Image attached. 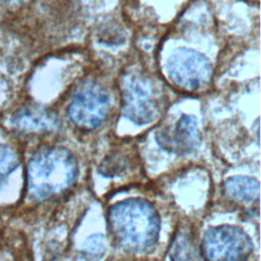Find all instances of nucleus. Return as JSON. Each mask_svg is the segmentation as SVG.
Instances as JSON below:
<instances>
[{
	"label": "nucleus",
	"mask_w": 261,
	"mask_h": 261,
	"mask_svg": "<svg viewBox=\"0 0 261 261\" xmlns=\"http://www.w3.org/2000/svg\"><path fill=\"white\" fill-rule=\"evenodd\" d=\"M107 225L117 246L128 252L144 253L157 243L160 218L150 202L134 198L109 208Z\"/></svg>",
	"instance_id": "f257e3e1"
},
{
	"label": "nucleus",
	"mask_w": 261,
	"mask_h": 261,
	"mask_svg": "<svg viewBox=\"0 0 261 261\" xmlns=\"http://www.w3.org/2000/svg\"><path fill=\"white\" fill-rule=\"evenodd\" d=\"M77 171L76 160L67 149H40L31 157L27 166V193L34 200L56 197L73 185Z\"/></svg>",
	"instance_id": "f03ea898"
},
{
	"label": "nucleus",
	"mask_w": 261,
	"mask_h": 261,
	"mask_svg": "<svg viewBox=\"0 0 261 261\" xmlns=\"http://www.w3.org/2000/svg\"><path fill=\"white\" fill-rule=\"evenodd\" d=\"M121 110L134 123H151L159 115L162 92L155 80L140 71L125 73L120 82Z\"/></svg>",
	"instance_id": "7ed1b4c3"
},
{
	"label": "nucleus",
	"mask_w": 261,
	"mask_h": 261,
	"mask_svg": "<svg viewBox=\"0 0 261 261\" xmlns=\"http://www.w3.org/2000/svg\"><path fill=\"white\" fill-rule=\"evenodd\" d=\"M252 249V242L242 228L225 224L205 232L200 254L204 261H247Z\"/></svg>",
	"instance_id": "20e7f679"
},
{
	"label": "nucleus",
	"mask_w": 261,
	"mask_h": 261,
	"mask_svg": "<svg viewBox=\"0 0 261 261\" xmlns=\"http://www.w3.org/2000/svg\"><path fill=\"white\" fill-rule=\"evenodd\" d=\"M166 71L169 80L185 91H197L206 87L212 77V64L200 52L180 48L167 59Z\"/></svg>",
	"instance_id": "39448f33"
},
{
	"label": "nucleus",
	"mask_w": 261,
	"mask_h": 261,
	"mask_svg": "<svg viewBox=\"0 0 261 261\" xmlns=\"http://www.w3.org/2000/svg\"><path fill=\"white\" fill-rule=\"evenodd\" d=\"M109 109L110 101L105 89L98 84L88 83L72 97L67 114L77 128L92 130L105 121Z\"/></svg>",
	"instance_id": "423d86ee"
},
{
	"label": "nucleus",
	"mask_w": 261,
	"mask_h": 261,
	"mask_svg": "<svg viewBox=\"0 0 261 261\" xmlns=\"http://www.w3.org/2000/svg\"><path fill=\"white\" fill-rule=\"evenodd\" d=\"M158 144L168 152L185 155L193 152L201 142V133L195 116L184 114L173 129L157 134Z\"/></svg>",
	"instance_id": "0eeeda50"
},
{
	"label": "nucleus",
	"mask_w": 261,
	"mask_h": 261,
	"mask_svg": "<svg viewBox=\"0 0 261 261\" xmlns=\"http://www.w3.org/2000/svg\"><path fill=\"white\" fill-rule=\"evenodd\" d=\"M11 123L23 133H51L59 127L57 115L49 109L38 106L19 109L12 116Z\"/></svg>",
	"instance_id": "6e6552de"
},
{
	"label": "nucleus",
	"mask_w": 261,
	"mask_h": 261,
	"mask_svg": "<svg viewBox=\"0 0 261 261\" xmlns=\"http://www.w3.org/2000/svg\"><path fill=\"white\" fill-rule=\"evenodd\" d=\"M223 190L227 197L238 202L250 203L259 199V182L249 176L237 175L227 178Z\"/></svg>",
	"instance_id": "1a4fd4ad"
},
{
	"label": "nucleus",
	"mask_w": 261,
	"mask_h": 261,
	"mask_svg": "<svg viewBox=\"0 0 261 261\" xmlns=\"http://www.w3.org/2000/svg\"><path fill=\"white\" fill-rule=\"evenodd\" d=\"M200 252L193 238L184 231H178L170 245L169 258L171 261H200Z\"/></svg>",
	"instance_id": "9d476101"
},
{
	"label": "nucleus",
	"mask_w": 261,
	"mask_h": 261,
	"mask_svg": "<svg viewBox=\"0 0 261 261\" xmlns=\"http://www.w3.org/2000/svg\"><path fill=\"white\" fill-rule=\"evenodd\" d=\"M129 160L120 153L105 157L99 166V172L107 177H113L124 173L128 167Z\"/></svg>",
	"instance_id": "9b49d317"
},
{
	"label": "nucleus",
	"mask_w": 261,
	"mask_h": 261,
	"mask_svg": "<svg viewBox=\"0 0 261 261\" xmlns=\"http://www.w3.org/2000/svg\"><path fill=\"white\" fill-rule=\"evenodd\" d=\"M19 157L10 146L0 144V185L18 166Z\"/></svg>",
	"instance_id": "f8f14e48"
},
{
	"label": "nucleus",
	"mask_w": 261,
	"mask_h": 261,
	"mask_svg": "<svg viewBox=\"0 0 261 261\" xmlns=\"http://www.w3.org/2000/svg\"><path fill=\"white\" fill-rule=\"evenodd\" d=\"M84 247L87 253H91L95 256H98V254L102 256L105 251V240L101 234H94L86 241Z\"/></svg>",
	"instance_id": "ddd939ff"
},
{
	"label": "nucleus",
	"mask_w": 261,
	"mask_h": 261,
	"mask_svg": "<svg viewBox=\"0 0 261 261\" xmlns=\"http://www.w3.org/2000/svg\"><path fill=\"white\" fill-rule=\"evenodd\" d=\"M9 1H16V2H21V1H25V0H9Z\"/></svg>",
	"instance_id": "4468645a"
}]
</instances>
